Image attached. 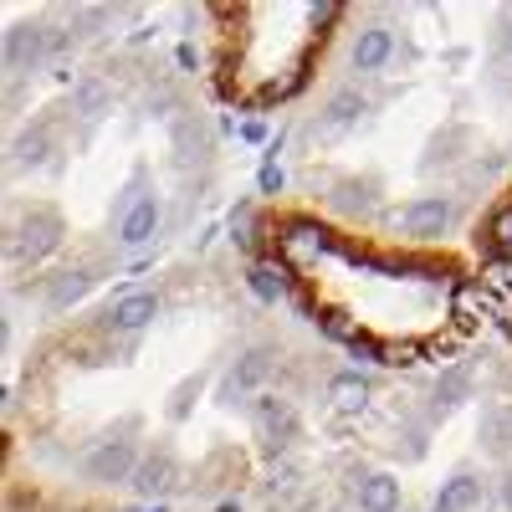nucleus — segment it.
I'll list each match as a JSON object with an SVG mask.
<instances>
[{"label":"nucleus","mask_w":512,"mask_h":512,"mask_svg":"<svg viewBox=\"0 0 512 512\" xmlns=\"http://www.w3.org/2000/svg\"><path fill=\"white\" fill-rule=\"evenodd\" d=\"M139 461H144V456L134 451V441L108 436V441H98L88 456H82V477H88L93 487H118V482H134Z\"/></svg>","instance_id":"f257e3e1"},{"label":"nucleus","mask_w":512,"mask_h":512,"mask_svg":"<svg viewBox=\"0 0 512 512\" xmlns=\"http://www.w3.org/2000/svg\"><path fill=\"white\" fill-rule=\"evenodd\" d=\"M159 221H164V205H159V195L154 190H139V180H134V190H128V200L118 205V241L123 246H149L154 236H159Z\"/></svg>","instance_id":"f03ea898"},{"label":"nucleus","mask_w":512,"mask_h":512,"mask_svg":"<svg viewBox=\"0 0 512 512\" xmlns=\"http://www.w3.org/2000/svg\"><path fill=\"white\" fill-rule=\"evenodd\" d=\"M451 221H456V200H451V195H420V200H410L405 210H395V226H400L405 236H415V241L446 236Z\"/></svg>","instance_id":"7ed1b4c3"},{"label":"nucleus","mask_w":512,"mask_h":512,"mask_svg":"<svg viewBox=\"0 0 512 512\" xmlns=\"http://www.w3.org/2000/svg\"><path fill=\"white\" fill-rule=\"evenodd\" d=\"M57 246H62V221L52 216V210H31V216L16 226V236H11L16 262H41V256L57 251Z\"/></svg>","instance_id":"20e7f679"},{"label":"nucleus","mask_w":512,"mask_h":512,"mask_svg":"<svg viewBox=\"0 0 512 512\" xmlns=\"http://www.w3.org/2000/svg\"><path fill=\"white\" fill-rule=\"evenodd\" d=\"M47 26H36V21H16L6 26V72L11 77H26L41 67V57H47Z\"/></svg>","instance_id":"39448f33"},{"label":"nucleus","mask_w":512,"mask_h":512,"mask_svg":"<svg viewBox=\"0 0 512 512\" xmlns=\"http://www.w3.org/2000/svg\"><path fill=\"white\" fill-rule=\"evenodd\" d=\"M154 318H159V292H149V287L118 292L113 303H108V313H103V323H108L113 333H139V328H149Z\"/></svg>","instance_id":"423d86ee"},{"label":"nucleus","mask_w":512,"mask_h":512,"mask_svg":"<svg viewBox=\"0 0 512 512\" xmlns=\"http://www.w3.org/2000/svg\"><path fill=\"white\" fill-rule=\"evenodd\" d=\"M272 374V354L267 349H246L231 369H226V384H221V400L226 405H236V400H246L251 390H256V384H262Z\"/></svg>","instance_id":"0eeeda50"},{"label":"nucleus","mask_w":512,"mask_h":512,"mask_svg":"<svg viewBox=\"0 0 512 512\" xmlns=\"http://www.w3.org/2000/svg\"><path fill=\"white\" fill-rule=\"evenodd\" d=\"M390 57H395V31L390 26L374 21L354 36V52H349L354 72H379V67H390Z\"/></svg>","instance_id":"6e6552de"},{"label":"nucleus","mask_w":512,"mask_h":512,"mask_svg":"<svg viewBox=\"0 0 512 512\" xmlns=\"http://www.w3.org/2000/svg\"><path fill=\"white\" fill-rule=\"evenodd\" d=\"M354 502H359V512H400L405 492H400V482L390 472H364L354 482Z\"/></svg>","instance_id":"1a4fd4ad"},{"label":"nucleus","mask_w":512,"mask_h":512,"mask_svg":"<svg viewBox=\"0 0 512 512\" xmlns=\"http://www.w3.org/2000/svg\"><path fill=\"white\" fill-rule=\"evenodd\" d=\"M431 507H441V512H487V482L472 477V472H456L451 482H441Z\"/></svg>","instance_id":"9d476101"},{"label":"nucleus","mask_w":512,"mask_h":512,"mask_svg":"<svg viewBox=\"0 0 512 512\" xmlns=\"http://www.w3.org/2000/svg\"><path fill=\"white\" fill-rule=\"evenodd\" d=\"M175 456H169V451H149L144 461H139V472H134V482H128V487H134L144 502H159L169 487H175Z\"/></svg>","instance_id":"9b49d317"},{"label":"nucleus","mask_w":512,"mask_h":512,"mask_svg":"<svg viewBox=\"0 0 512 512\" xmlns=\"http://www.w3.org/2000/svg\"><path fill=\"white\" fill-rule=\"evenodd\" d=\"M251 415H256V425H262V436L282 451L287 446V436L297 431V415H292V405L287 400H272V395H256L251 400Z\"/></svg>","instance_id":"f8f14e48"},{"label":"nucleus","mask_w":512,"mask_h":512,"mask_svg":"<svg viewBox=\"0 0 512 512\" xmlns=\"http://www.w3.org/2000/svg\"><path fill=\"white\" fill-rule=\"evenodd\" d=\"M47 154H52V134L36 123V128H21V134L11 139L6 164H11V169H41V164H47Z\"/></svg>","instance_id":"ddd939ff"},{"label":"nucleus","mask_w":512,"mask_h":512,"mask_svg":"<svg viewBox=\"0 0 512 512\" xmlns=\"http://www.w3.org/2000/svg\"><path fill=\"white\" fill-rule=\"evenodd\" d=\"M369 395H374V384H369V374H359V369H344V374H333V379H328V400H333V410H364Z\"/></svg>","instance_id":"4468645a"},{"label":"nucleus","mask_w":512,"mask_h":512,"mask_svg":"<svg viewBox=\"0 0 512 512\" xmlns=\"http://www.w3.org/2000/svg\"><path fill=\"white\" fill-rule=\"evenodd\" d=\"M477 436H482V446L492 456H507L512 451V405H492L482 415V425H477Z\"/></svg>","instance_id":"2eb2a0df"},{"label":"nucleus","mask_w":512,"mask_h":512,"mask_svg":"<svg viewBox=\"0 0 512 512\" xmlns=\"http://www.w3.org/2000/svg\"><path fill=\"white\" fill-rule=\"evenodd\" d=\"M72 108L82 113V118H103L108 108H113V88L103 77H77V88H72Z\"/></svg>","instance_id":"dca6fc26"},{"label":"nucleus","mask_w":512,"mask_h":512,"mask_svg":"<svg viewBox=\"0 0 512 512\" xmlns=\"http://www.w3.org/2000/svg\"><path fill=\"white\" fill-rule=\"evenodd\" d=\"M282 246H287L292 256H323V251H328V231L313 226V221H292L287 236H282Z\"/></svg>","instance_id":"f3484780"},{"label":"nucleus","mask_w":512,"mask_h":512,"mask_svg":"<svg viewBox=\"0 0 512 512\" xmlns=\"http://www.w3.org/2000/svg\"><path fill=\"white\" fill-rule=\"evenodd\" d=\"M88 282H93L88 272H62V277H52V287H47V308H52V313H67L77 297L88 292Z\"/></svg>","instance_id":"a211bd4d"},{"label":"nucleus","mask_w":512,"mask_h":512,"mask_svg":"<svg viewBox=\"0 0 512 512\" xmlns=\"http://www.w3.org/2000/svg\"><path fill=\"white\" fill-rule=\"evenodd\" d=\"M251 292L267 297V303L287 297V267H282V262H256V267H251Z\"/></svg>","instance_id":"6ab92c4d"},{"label":"nucleus","mask_w":512,"mask_h":512,"mask_svg":"<svg viewBox=\"0 0 512 512\" xmlns=\"http://www.w3.org/2000/svg\"><path fill=\"white\" fill-rule=\"evenodd\" d=\"M333 205L344 210V216H369V205H374V185L369 180H344L333 190Z\"/></svg>","instance_id":"aec40b11"},{"label":"nucleus","mask_w":512,"mask_h":512,"mask_svg":"<svg viewBox=\"0 0 512 512\" xmlns=\"http://www.w3.org/2000/svg\"><path fill=\"white\" fill-rule=\"evenodd\" d=\"M369 103L354 93V88H344V93H333V103H328V113H323V128H349V123H359V113H364Z\"/></svg>","instance_id":"412c9836"},{"label":"nucleus","mask_w":512,"mask_h":512,"mask_svg":"<svg viewBox=\"0 0 512 512\" xmlns=\"http://www.w3.org/2000/svg\"><path fill=\"white\" fill-rule=\"evenodd\" d=\"M466 390H472V374H466V364H461V369H451V374L436 384V405H456Z\"/></svg>","instance_id":"4be33fe9"},{"label":"nucleus","mask_w":512,"mask_h":512,"mask_svg":"<svg viewBox=\"0 0 512 512\" xmlns=\"http://www.w3.org/2000/svg\"><path fill=\"white\" fill-rule=\"evenodd\" d=\"M487 236H492V246H502V251H512V205H502L497 216H492V226H487Z\"/></svg>","instance_id":"5701e85b"},{"label":"nucleus","mask_w":512,"mask_h":512,"mask_svg":"<svg viewBox=\"0 0 512 512\" xmlns=\"http://www.w3.org/2000/svg\"><path fill=\"white\" fill-rule=\"evenodd\" d=\"M200 384H205L200 374L180 384V390H175V405H169V420H185V410H190V395H200Z\"/></svg>","instance_id":"b1692460"},{"label":"nucleus","mask_w":512,"mask_h":512,"mask_svg":"<svg viewBox=\"0 0 512 512\" xmlns=\"http://www.w3.org/2000/svg\"><path fill=\"white\" fill-rule=\"evenodd\" d=\"M323 328H328L333 338H349V344H354V338H359V333L349 328V313H328V318H323Z\"/></svg>","instance_id":"393cba45"},{"label":"nucleus","mask_w":512,"mask_h":512,"mask_svg":"<svg viewBox=\"0 0 512 512\" xmlns=\"http://www.w3.org/2000/svg\"><path fill=\"white\" fill-rule=\"evenodd\" d=\"M497 47L512 52V11H502V21H497Z\"/></svg>","instance_id":"a878e982"},{"label":"nucleus","mask_w":512,"mask_h":512,"mask_svg":"<svg viewBox=\"0 0 512 512\" xmlns=\"http://www.w3.org/2000/svg\"><path fill=\"white\" fill-rule=\"evenodd\" d=\"M338 21V6H313V26H333Z\"/></svg>","instance_id":"bb28decb"},{"label":"nucleus","mask_w":512,"mask_h":512,"mask_svg":"<svg viewBox=\"0 0 512 512\" xmlns=\"http://www.w3.org/2000/svg\"><path fill=\"white\" fill-rule=\"evenodd\" d=\"M262 190H282V169H272V164L262 169Z\"/></svg>","instance_id":"cd10ccee"},{"label":"nucleus","mask_w":512,"mask_h":512,"mask_svg":"<svg viewBox=\"0 0 512 512\" xmlns=\"http://www.w3.org/2000/svg\"><path fill=\"white\" fill-rule=\"evenodd\" d=\"M497 492H502V507L512 512V472H502V482H497Z\"/></svg>","instance_id":"c85d7f7f"},{"label":"nucleus","mask_w":512,"mask_h":512,"mask_svg":"<svg viewBox=\"0 0 512 512\" xmlns=\"http://www.w3.org/2000/svg\"><path fill=\"white\" fill-rule=\"evenodd\" d=\"M134 512H169L164 502H144V507H134Z\"/></svg>","instance_id":"c756f323"},{"label":"nucleus","mask_w":512,"mask_h":512,"mask_svg":"<svg viewBox=\"0 0 512 512\" xmlns=\"http://www.w3.org/2000/svg\"><path fill=\"white\" fill-rule=\"evenodd\" d=\"M431 512H441V507H431Z\"/></svg>","instance_id":"7c9ffc66"}]
</instances>
